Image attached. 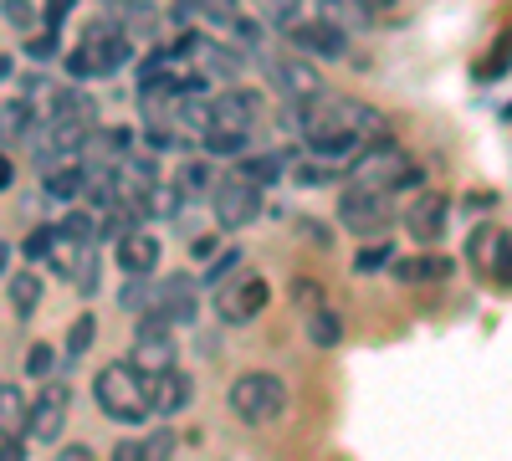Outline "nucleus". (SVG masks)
I'll list each match as a JSON object with an SVG mask.
<instances>
[{"instance_id":"f257e3e1","label":"nucleus","mask_w":512,"mask_h":461,"mask_svg":"<svg viewBox=\"0 0 512 461\" xmlns=\"http://www.w3.org/2000/svg\"><path fill=\"white\" fill-rule=\"evenodd\" d=\"M297 129L308 139V154L318 159H359L369 144L390 139V123H384L379 108L354 103V98H313V103H297Z\"/></svg>"},{"instance_id":"f03ea898","label":"nucleus","mask_w":512,"mask_h":461,"mask_svg":"<svg viewBox=\"0 0 512 461\" xmlns=\"http://www.w3.org/2000/svg\"><path fill=\"white\" fill-rule=\"evenodd\" d=\"M93 400L118 426H144V415H154V385H149V374L134 359L103 364L98 380H93Z\"/></svg>"},{"instance_id":"7ed1b4c3","label":"nucleus","mask_w":512,"mask_h":461,"mask_svg":"<svg viewBox=\"0 0 512 461\" xmlns=\"http://www.w3.org/2000/svg\"><path fill=\"white\" fill-rule=\"evenodd\" d=\"M128 57H134V41L123 36V26L118 21H108V16H98L88 31H82V41L67 52V72L72 77H113Z\"/></svg>"},{"instance_id":"20e7f679","label":"nucleus","mask_w":512,"mask_h":461,"mask_svg":"<svg viewBox=\"0 0 512 461\" xmlns=\"http://www.w3.org/2000/svg\"><path fill=\"white\" fill-rule=\"evenodd\" d=\"M349 185H369V190L395 195V190H415V185H420V170L410 164L405 149H395L390 139H384V144H369V149L349 164Z\"/></svg>"},{"instance_id":"39448f33","label":"nucleus","mask_w":512,"mask_h":461,"mask_svg":"<svg viewBox=\"0 0 512 461\" xmlns=\"http://www.w3.org/2000/svg\"><path fill=\"white\" fill-rule=\"evenodd\" d=\"M231 410L241 415L246 426H272V421H282V410H287V385L277 380V374H267V369H246L241 380L231 385Z\"/></svg>"},{"instance_id":"423d86ee","label":"nucleus","mask_w":512,"mask_h":461,"mask_svg":"<svg viewBox=\"0 0 512 461\" xmlns=\"http://www.w3.org/2000/svg\"><path fill=\"white\" fill-rule=\"evenodd\" d=\"M395 216V195L384 190H369V185H349L344 195H338V226L354 231V236H374L384 231Z\"/></svg>"},{"instance_id":"0eeeda50","label":"nucleus","mask_w":512,"mask_h":461,"mask_svg":"<svg viewBox=\"0 0 512 461\" xmlns=\"http://www.w3.org/2000/svg\"><path fill=\"white\" fill-rule=\"evenodd\" d=\"M267 72H272V88H277L282 98H292V103H313V98L328 93L323 72H318L313 57H303V52H277V57H267Z\"/></svg>"},{"instance_id":"6e6552de","label":"nucleus","mask_w":512,"mask_h":461,"mask_svg":"<svg viewBox=\"0 0 512 461\" xmlns=\"http://www.w3.org/2000/svg\"><path fill=\"white\" fill-rule=\"evenodd\" d=\"M210 211H216L221 231H241V226H251L256 216H262V190L246 185L241 175H226V180H216V190H210Z\"/></svg>"},{"instance_id":"1a4fd4ad","label":"nucleus","mask_w":512,"mask_h":461,"mask_svg":"<svg viewBox=\"0 0 512 461\" xmlns=\"http://www.w3.org/2000/svg\"><path fill=\"white\" fill-rule=\"evenodd\" d=\"M267 298H272V287H267L262 277L241 272V277H231V282L216 287V313H221V323L241 328V323H251L256 313H267Z\"/></svg>"},{"instance_id":"9d476101","label":"nucleus","mask_w":512,"mask_h":461,"mask_svg":"<svg viewBox=\"0 0 512 461\" xmlns=\"http://www.w3.org/2000/svg\"><path fill=\"white\" fill-rule=\"evenodd\" d=\"M67 415H72V390H67V385H47V390L31 400V410H26V436L41 441V446L62 441Z\"/></svg>"},{"instance_id":"9b49d317","label":"nucleus","mask_w":512,"mask_h":461,"mask_svg":"<svg viewBox=\"0 0 512 461\" xmlns=\"http://www.w3.org/2000/svg\"><path fill=\"white\" fill-rule=\"evenodd\" d=\"M287 36H292V47L303 52V57H328V62L349 57V31L333 26V21H323V16H303Z\"/></svg>"},{"instance_id":"f8f14e48","label":"nucleus","mask_w":512,"mask_h":461,"mask_svg":"<svg viewBox=\"0 0 512 461\" xmlns=\"http://www.w3.org/2000/svg\"><path fill=\"white\" fill-rule=\"evenodd\" d=\"M134 364L149 374H164V369H175V328L169 323H154V318H139L134 328Z\"/></svg>"},{"instance_id":"ddd939ff","label":"nucleus","mask_w":512,"mask_h":461,"mask_svg":"<svg viewBox=\"0 0 512 461\" xmlns=\"http://www.w3.org/2000/svg\"><path fill=\"white\" fill-rule=\"evenodd\" d=\"M262 118V93L251 88H231L226 98L210 103V129H236V134H251V123Z\"/></svg>"},{"instance_id":"4468645a","label":"nucleus","mask_w":512,"mask_h":461,"mask_svg":"<svg viewBox=\"0 0 512 461\" xmlns=\"http://www.w3.org/2000/svg\"><path fill=\"white\" fill-rule=\"evenodd\" d=\"M113 257H118V272H128V277H154V267H159V236L154 231H128V236H118L113 241Z\"/></svg>"},{"instance_id":"2eb2a0df","label":"nucleus","mask_w":512,"mask_h":461,"mask_svg":"<svg viewBox=\"0 0 512 461\" xmlns=\"http://www.w3.org/2000/svg\"><path fill=\"white\" fill-rule=\"evenodd\" d=\"M446 221H451V200H446V195H436V190H425V195L410 205V211H405L410 236H415V241H425V246L446 236Z\"/></svg>"},{"instance_id":"dca6fc26","label":"nucleus","mask_w":512,"mask_h":461,"mask_svg":"<svg viewBox=\"0 0 512 461\" xmlns=\"http://www.w3.org/2000/svg\"><path fill=\"white\" fill-rule=\"evenodd\" d=\"M154 415H180L190 400H195V385H190V374H180V369H164V374H154Z\"/></svg>"},{"instance_id":"f3484780","label":"nucleus","mask_w":512,"mask_h":461,"mask_svg":"<svg viewBox=\"0 0 512 461\" xmlns=\"http://www.w3.org/2000/svg\"><path fill=\"white\" fill-rule=\"evenodd\" d=\"M36 103H26V98H6L0 103V144H26V139H36Z\"/></svg>"},{"instance_id":"a211bd4d","label":"nucleus","mask_w":512,"mask_h":461,"mask_svg":"<svg viewBox=\"0 0 512 461\" xmlns=\"http://www.w3.org/2000/svg\"><path fill=\"white\" fill-rule=\"evenodd\" d=\"M318 16L333 21V26H344V31H359L374 21V6L369 0H318Z\"/></svg>"},{"instance_id":"6ab92c4d","label":"nucleus","mask_w":512,"mask_h":461,"mask_svg":"<svg viewBox=\"0 0 512 461\" xmlns=\"http://www.w3.org/2000/svg\"><path fill=\"white\" fill-rule=\"evenodd\" d=\"M400 282H446L451 277V262L446 257H395L390 262Z\"/></svg>"},{"instance_id":"aec40b11","label":"nucleus","mask_w":512,"mask_h":461,"mask_svg":"<svg viewBox=\"0 0 512 461\" xmlns=\"http://www.w3.org/2000/svg\"><path fill=\"white\" fill-rule=\"evenodd\" d=\"M303 323H308V344H318V349L344 344V318H338L333 308H313V313H303Z\"/></svg>"},{"instance_id":"412c9836","label":"nucleus","mask_w":512,"mask_h":461,"mask_svg":"<svg viewBox=\"0 0 512 461\" xmlns=\"http://www.w3.org/2000/svg\"><path fill=\"white\" fill-rule=\"evenodd\" d=\"M6 298H11L16 318H31V313H36V303H41V277H36V272H11Z\"/></svg>"},{"instance_id":"4be33fe9","label":"nucleus","mask_w":512,"mask_h":461,"mask_svg":"<svg viewBox=\"0 0 512 461\" xmlns=\"http://www.w3.org/2000/svg\"><path fill=\"white\" fill-rule=\"evenodd\" d=\"M236 175H241L246 185H256V190H267V185L282 175V159H277V154H241V159H236Z\"/></svg>"},{"instance_id":"5701e85b","label":"nucleus","mask_w":512,"mask_h":461,"mask_svg":"<svg viewBox=\"0 0 512 461\" xmlns=\"http://www.w3.org/2000/svg\"><path fill=\"white\" fill-rule=\"evenodd\" d=\"M26 400H21V390L11 385V380H0V436H21L26 431Z\"/></svg>"},{"instance_id":"b1692460","label":"nucleus","mask_w":512,"mask_h":461,"mask_svg":"<svg viewBox=\"0 0 512 461\" xmlns=\"http://www.w3.org/2000/svg\"><path fill=\"white\" fill-rule=\"evenodd\" d=\"M175 190H180L185 200H195V195H205V190H216V175H210V164H205V159H190V164H180Z\"/></svg>"},{"instance_id":"393cba45","label":"nucleus","mask_w":512,"mask_h":461,"mask_svg":"<svg viewBox=\"0 0 512 461\" xmlns=\"http://www.w3.org/2000/svg\"><path fill=\"white\" fill-rule=\"evenodd\" d=\"M93 333H98L93 313H77V318H72V328H67V344H62V359H67V364H77L82 354L93 349Z\"/></svg>"},{"instance_id":"a878e982","label":"nucleus","mask_w":512,"mask_h":461,"mask_svg":"<svg viewBox=\"0 0 512 461\" xmlns=\"http://www.w3.org/2000/svg\"><path fill=\"white\" fill-rule=\"evenodd\" d=\"M47 195L52 200H77L82 195V164H62V170H47Z\"/></svg>"},{"instance_id":"bb28decb","label":"nucleus","mask_w":512,"mask_h":461,"mask_svg":"<svg viewBox=\"0 0 512 461\" xmlns=\"http://www.w3.org/2000/svg\"><path fill=\"white\" fill-rule=\"evenodd\" d=\"M205 149L216 159H241L246 154V134H236V129H205Z\"/></svg>"},{"instance_id":"cd10ccee","label":"nucleus","mask_w":512,"mask_h":461,"mask_svg":"<svg viewBox=\"0 0 512 461\" xmlns=\"http://www.w3.org/2000/svg\"><path fill=\"white\" fill-rule=\"evenodd\" d=\"M175 451H180V441H175V431H169V426H159V431L144 436V461H175Z\"/></svg>"},{"instance_id":"c85d7f7f","label":"nucleus","mask_w":512,"mask_h":461,"mask_svg":"<svg viewBox=\"0 0 512 461\" xmlns=\"http://www.w3.org/2000/svg\"><path fill=\"white\" fill-rule=\"evenodd\" d=\"M57 231H62V241H98V221L88 211H72Z\"/></svg>"},{"instance_id":"c756f323","label":"nucleus","mask_w":512,"mask_h":461,"mask_svg":"<svg viewBox=\"0 0 512 461\" xmlns=\"http://www.w3.org/2000/svg\"><path fill=\"white\" fill-rule=\"evenodd\" d=\"M0 16H6L16 31H36V26H41V16H36L31 0H6V6H0Z\"/></svg>"},{"instance_id":"7c9ffc66","label":"nucleus","mask_w":512,"mask_h":461,"mask_svg":"<svg viewBox=\"0 0 512 461\" xmlns=\"http://www.w3.org/2000/svg\"><path fill=\"white\" fill-rule=\"evenodd\" d=\"M52 251H57V226H36L31 241H26V257L41 262V257H52Z\"/></svg>"},{"instance_id":"2f4dec72","label":"nucleus","mask_w":512,"mask_h":461,"mask_svg":"<svg viewBox=\"0 0 512 461\" xmlns=\"http://www.w3.org/2000/svg\"><path fill=\"white\" fill-rule=\"evenodd\" d=\"M236 267H241V251L231 246L226 257H216V262L205 267V282H210V287H221V282H231V272H236Z\"/></svg>"},{"instance_id":"473e14b6","label":"nucleus","mask_w":512,"mask_h":461,"mask_svg":"<svg viewBox=\"0 0 512 461\" xmlns=\"http://www.w3.org/2000/svg\"><path fill=\"white\" fill-rule=\"evenodd\" d=\"M52 364H57V349H52V344H31V359H26V369L36 374V380H47V374H52Z\"/></svg>"},{"instance_id":"72a5a7b5","label":"nucleus","mask_w":512,"mask_h":461,"mask_svg":"<svg viewBox=\"0 0 512 461\" xmlns=\"http://www.w3.org/2000/svg\"><path fill=\"white\" fill-rule=\"evenodd\" d=\"M390 262H395V251H390V246H369V251H359V257H354L359 272H379V267H390Z\"/></svg>"},{"instance_id":"f704fd0d","label":"nucleus","mask_w":512,"mask_h":461,"mask_svg":"<svg viewBox=\"0 0 512 461\" xmlns=\"http://www.w3.org/2000/svg\"><path fill=\"white\" fill-rule=\"evenodd\" d=\"M72 6H77V0H47V21H41V26H47V31H62V21L72 16Z\"/></svg>"},{"instance_id":"c9c22d12","label":"nucleus","mask_w":512,"mask_h":461,"mask_svg":"<svg viewBox=\"0 0 512 461\" xmlns=\"http://www.w3.org/2000/svg\"><path fill=\"white\" fill-rule=\"evenodd\" d=\"M333 170H328V164H297V185H323Z\"/></svg>"},{"instance_id":"e433bc0d","label":"nucleus","mask_w":512,"mask_h":461,"mask_svg":"<svg viewBox=\"0 0 512 461\" xmlns=\"http://www.w3.org/2000/svg\"><path fill=\"white\" fill-rule=\"evenodd\" d=\"M26 52H31V57H52V52H57V31H47V36H31V41H26Z\"/></svg>"},{"instance_id":"4c0bfd02","label":"nucleus","mask_w":512,"mask_h":461,"mask_svg":"<svg viewBox=\"0 0 512 461\" xmlns=\"http://www.w3.org/2000/svg\"><path fill=\"white\" fill-rule=\"evenodd\" d=\"M113 461H144V441H118L113 446Z\"/></svg>"},{"instance_id":"58836bf2","label":"nucleus","mask_w":512,"mask_h":461,"mask_svg":"<svg viewBox=\"0 0 512 461\" xmlns=\"http://www.w3.org/2000/svg\"><path fill=\"white\" fill-rule=\"evenodd\" d=\"M0 461H26V446H21V436H6V441H0Z\"/></svg>"},{"instance_id":"ea45409f","label":"nucleus","mask_w":512,"mask_h":461,"mask_svg":"<svg viewBox=\"0 0 512 461\" xmlns=\"http://www.w3.org/2000/svg\"><path fill=\"white\" fill-rule=\"evenodd\" d=\"M497 272H502V282H512V241H502V251H497V262H492Z\"/></svg>"},{"instance_id":"a19ab883","label":"nucleus","mask_w":512,"mask_h":461,"mask_svg":"<svg viewBox=\"0 0 512 461\" xmlns=\"http://www.w3.org/2000/svg\"><path fill=\"white\" fill-rule=\"evenodd\" d=\"M57 461H98V456H93L88 446H62V451H57Z\"/></svg>"},{"instance_id":"79ce46f5","label":"nucleus","mask_w":512,"mask_h":461,"mask_svg":"<svg viewBox=\"0 0 512 461\" xmlns=\"http://www.w3.org/2000/svg\"><path fill=\"white\" fill-rule=\"evenodd\" d=\"M11 175H16V170H11V159L0 154V190H11Z\"/></svg>"},{"instance_id":"37998d69","label":"nucleus","mask_w":512,"mask_h":461,"mask_svg":"<svg viewBox=\"0 0 512 461\" xmlns=\"http://www.w3.org/2000/svg\"><path fill=\"white\" fill-rule=\"evenodd\" d=\"M11 72H16V62H11L6 52H0V82H11Z\"/></svg>"},{"instance_id":"c03bdc74","label":"nucleus","mask_w":512,"mask_h":461,"mask_svg":"<svg viewBox=\"0 0 512 461\" xmlns=\"http://www.w3.org/2000/svg\"><path fill=\"white\" fill-rule=\"evenodd\" d=\"M6 262H11V246L0 241V277H6Z\"/></svg>"},{"instance_id":"a18cd8bd","label":"nucleus","mask_w":512,"mask_h":461,"mask_svg":"<svg viewBox=\"0 0 512 461\" xmlns=\"http://www.w3.org/2000/svg\"><path fill=\"white\" fill-rule=\"evenodd\" d=\"M369 6H395V0H369Z\"/></svg>"}]
</instances>
